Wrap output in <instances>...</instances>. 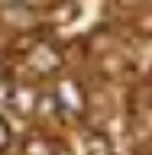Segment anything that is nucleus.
Segmentation results:
<instances>
[{"label": "nucleus", "instance_id": "20e7f679", "mask_svg": "<svg viewBox=\"0 0 152 155\" xmlns=\"http://www.w3.org/2000/svg\"><path fill=\"white\" fill-rule=\"evenodd\" d=\"M10 145V129H7V123L0 120V149H7Z\"/></svg>", "mask_w": 152, "mask_h": 155}, {"label": "nucleus", "instance_id": "f257e3e1", "mask_svg": "<svg viewBox=\"0 0 152 155\" xmlns=\"http://www.w3.org/2000/svg\"><path fill=\"white\" fill-rule=\"evenodd\" d=\"M58 104H65L68 110H84V94H81V87L71 81V78H62L58 81Z\"/></svg>", "mask_w": 152, "mask_h": 155}, {"label": "nucleus", "instance_id": "f03ea898", "mask_svg": "<svg viewBox=\"0 0 152 155\" xmlns=\"http://www.w3.org/2000/svg\"><path fill=\"white\" fill-rule=\"evenodd\" d=\"M55 61H58V55L52 48H39V52L29 55V65L36 68V71H49V68H55Z\"/></svg>", "mask_w": 152, "mask_h": 155}, {"label": "nucleus", "instance_id": "39448f33", "mask_svg": "<svg viewBox=\"0 0 152 155\" xmlns=\"http://www.w3.org/2000/svg\"><path fill=\"white\" fill-rule=\"evenodd\" d=\"M3 7H16V3H26V0H0Z\"/></svg>", "mask_w": 152, "mask_h": 155}, {"label": "nucleus", "instance_id": "7ed1b4c3", "mask_svg": "<svg viewBox=\"0 0 152 155\" xmlns=\"http://www.w3.org/2000/svg\"><path fill=\"white\" fill-rule=\"evenodd\" d=\"M13 104H16L19 113H32V110H36V94H32V91H26V87H19L16 97H13Z\"/></svg>", "mask_w": 152, "mask_h": 155}]
</instances>
